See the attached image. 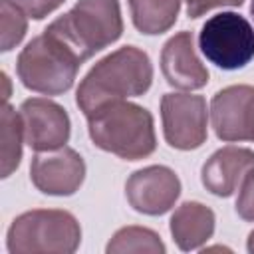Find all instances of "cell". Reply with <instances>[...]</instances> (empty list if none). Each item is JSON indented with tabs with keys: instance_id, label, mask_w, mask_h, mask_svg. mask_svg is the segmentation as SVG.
Returning a JSON list of instances; mask_svg holds the SVG:
<instances>
[{
	"instance_id": "cell-1",
	"label": "cell",
	"mask_w": 254,
	"mask_h": 254,
	"mask_svg": "<svg viewBox=\"0 0 254 254\" xmlns=\"http://www.w3.org/2000/svg\"><path fill=\"white\" fill-rule=\"evenodd\" d=\"M151 81L153 65L149 56L135 46H123L89 69L77 87L75 101L89 115L105 103L143 95L151 87Z\"/></svg>"
},
{
	"instance_id": "cell-2",
	"label": "cell",
	"mask_w": 254,
	"mask_h": 254,
	"mask_svg": "<svg viewBox=\"0 0 254 254\" xmlns=\"http://www.w3.org/2000/svg\"><path fill=\"white\" fill-rule=\"evenodd\" d=\"M89 137L95 147L127 161L149 157L155 147L153 115L129 101H111L87 115Z\"/></svg>"
},
{
	"instance_id": "cell-3",
	"label": "cell",
	"mask_w": 254,
	"mask_h": 254,
	"mask_svg": "<svg viewBox=\"0 0 254 254\" xmlns=\"http://www.w3.org/2000/svg\"><path fill=\"white\" fill-rule=\"evenodd\" d=\"M46 30L83 64L93 54L119 40L123 32L121 8L117 0H79Z\"/></svg>"
},
{
	"instance_id": "cell-4",
	"label": "cell",
	"mask_w": 254,
	"mask_h": 254,
	"mask_svg": "<svg viewBox=\"0 0 254 254\" xmlns=\"http://www.w3.org/2000/svg\"><path fill=\"white\" fill-rule=\"evenodd\" d=\"M81 62L48 30L36 36L18 56L16 71L20 81L38 93L58 95L73 85Z\"/></svg>"
},
{
	"instance_id": "cell-5",
	"label": "cell",
	"mask_w": 254,
	"mask_h": 254,
	"mask_svg": "<svg viewBox=\"0 0 254 254\" xmlns=\"http://www.w3.org/2000/svg\"><path fill=\"white\" fill-rule=\"evenodd\" d=\"M81 242V228L67 210H28L14 218L6 246L12 254H71Z\"/></svg>"
},
{
	"instance_id": "cell-6",
	"label": "cell",
	"mask_w": 254,
	"mask_h": 254,
	"mask_svg": "<svg viewBox=\"0 0 254 254\" xmlns=\"http://www.w3.org/2000/svg\"><path fill=\"white\" fill-rule=\"evenodd\" d=\"M198 46L216 67L240 69L254 58V28L240 14L220 12L202 24Z\"/></svg>"
},
{
	"instance_id": "cell-7",
	"label": "cell",
	"mask_w": 254,
	"mask_h": 254,
	"mask_svg": "<svg viewBox=\"0 0 254 254\" xmlns=\"http://www.w3.org/2000/svg\"><path fill=\"white\" fill-rule=\"evenodd\" d=\"M165 141L179 151L198 149L206 141V101L190 93H165L161 99Z\"/></svg>"
},
{
	"instance_id": "cell-8",
	"label": "cell",
	"mask_w": 254,
	"mask_h": 254,
	"mask_svg": "<svg viewBox=\"0 0 254 254\" xmlns=\"http://www.w3.org/2000/svg\"><path fill=\"white\" fill-rule=\"evenodd\" d=\"M30 179L38 190L52 196L73 194L85 179L81 155L69 147L38 153L30 165Z\"/></svg>"
},
{
	"instance_id": "cell-9",
	"label": "cell",
	"mask_w": 254,
	"mask_h": 254,
	"mask_svg": "<svg viewBox=\"0 0 254 254\" xmlns=\"http://www.w3.org/2000/svg\"><path fill=\"white\" fill-rule=\"evenodd\" d=\"M181 194V181L165 165H151L135 171L125 183L129 204L143 214H165Z\"/></svg>"
},
{
	"instance_id": "cell-10",
	"label": "cell",
	"mask_w": 254,
	"mask_h": 254,
	"mask_svg": "<svg viewBox=\"0 0 254 254\" xmlns=\"http://www.w3.org/2000/svg\"><path fill=\"white\" fill-rule=\"evenodd\" d=\"M210 119L222 141H254V87L230 85L210 101Z\"/></svg>"
},
{
	"instance_id": "cell-11",
	"label": "cell",
	"mask_w": 254,
	"mask_h": 254,
	"mask_svg": "<svg viewBox=\"0 0 254 254\" xmlns=\"http://www.w3.org/2000/svg\"><path fill=\"white\" fill-rule=\"evenodd\" d=\"M24 139L34 151H54L69 139V117L62 105L44 97L26 99L20 105Z\"/></svg>"
},
{
	"instance_id": "cell-12",
	"label": "cell",
	"mask_w": 254,
	"mask_h": 254,
	"mask_svg": "<svg viewBox=\"0 0 254 254\" xmlns=\"http://www.w3.org/2000/svg\"><path fill=\"white\" fill-rule=\"evenodd\" d=\"M161 71L167 83L179 89H200L206 85L208 69L194 52L190 32H179L163 46Z\"/></svg>"
},
{
	"instance_id": "cell-13",
	"label": "cell",
	"mask_w": 254,
	"mask_h": 254,
	"mask_svg": "<svg viewBox=\"0 0 254 254\" xmlns=\"http://www.w3.org/2000/svg\"><path fill=\"white\" fill-rule=\"evenodd\" d=\"M254 165V151L244 147H222L214 151L200 171V181L216 196H230Z\"/></svg>"
},
{
	"instance_id": "cell-14",
	"label": "cell",
	"mask_w": 254,
	"mask_h": 254,
	"mask_svg": "<svg viewBox=\"0 0 254 254\" xmlns=\"http://www.w3.org/2000/svg\"><path fill=\"white\" fill-rule=\"evenodd\" d=\"M214 232V212L200 202H183L171 216V234L185 252L200 248Z\"/></svg>"
},
{
	"instance_id": "cell-15",
	"label": "cell",
	"mask_w": 254,
	"mask_h": 254,
	"mask_svg": "<svg viewBox=\"0 0 254 254\" xmlns=\"http://www.w3.org/2000/svg\"><path fill=\"white\" fill-rule=\"evenodd\" d=\"M129 10L135 28L141 34L155 36L177 22L181 0H129Z\"/></svg>"
},
{
	"instance_id": "cell-16",
	"label": "cell",
	"mask_w": 254,
	"mask_h": 254,
	"mask_svg": "<svg viewBox=\"0 0 254 254\" xmlns=\"http://www.w3.org/2000/svg\"><path fill=\"white\" fill-rule=\"evenodd\" d=\"M2 177H10L22 159V135L24 125L20 113H16L8 103L2 105Z\"/></svg>"
},
{
	"instance_id": "cell-17",
	"label": "cell",
	"mask_w": 254,
	"mask_h": 254,
	"mask_svg": "<svg viewBox=\"0 0 254 254\" xmlns=\"http://www.w3.org/2000/svg\"><path fill=\"white\" fill-rule=\"evenodd\" d=\"M109 254H123V252H149V254H163L165 244L161 242L159 234L143 226H125L113 234L107 244Z\"/></svg>"
},
{
	"instance_id": "cell-18",
	"label": "cell",
	"mask_w": 254,
	"mask_h": 254,
	"mask_svg": "<svg viewBox=\"0 0 254 254\" xmlns=\"http://www.w3.org/2000/svg\"><path fill=\"white\" fill-rule=\"evenodd\" d=\"M26 12L12 0L0 2V30H2V52H10L18 46L26 34Z\"/></svg>"
},
{
	"instance_id": "cell-19",
	"label": "cell",
	"mask_w": 254,
	"mask_h": 254,
	"mask_svg": "<svg viewBox=\"0 0 254 254\" xmlns=\"http://www.w3.org/2000/svg\"><path fill=\"white\" fill-rule=\"evenodd\" d=\"M236 212L240 218L254 222V165L248 169L240 183V192L236 198Z\"/></svg>"
},
{
	"instance_id": "cell-20",
	"label": "cell",
	"mask_w": 254,
	"mask_h": 254,
	"mask_svg": "<svg viewBox=\"0 0 254 254\" xmlns=\"http://www.w3.org/2000/svg\"><path fill=\"white\" fill-rule=\"evenodd\" d=\"M16 6H20L28 16H32L34 20H42L46 18L50 12H54L56 8H60L65 0H12Z\"/></svg>"
},
{
	"instance_id": "cell-21",
	"label": "cell",
	"mask_w": 254,
	"mask_h": 254,
	"mask_svg": "<svg viewBox=\"0 0 254 254\" xmlns=\"http://www.w3.org/2000/svg\"><path fill=\"white\" fill-rule=\"evenodd\" d=\"M244 0H185L189 18H198L204 12L220 6H240Z\"/></svg>"
},
{
	"instance_id": "cell-22",
	"label": "cell",
	"mask_w": 254,
	"mask_h": 254,
	"mask_svg": "<svg viewBox=\"0 0 254 254\" xmlns=\"http://www.w3.org/2000/svg\"><path fill=\"white\" fill-rule=\"evenodd\" d=\"M248 252H252L254 254V230L250 232V236H248Z\"/></svg>"
},
{
	"instance_id": "cell-23",
	"label": "cell",
	"mask_w": 254,
	"mask_h": 254,
	"mask_svg": "<svg viewBox=\"0 0 254 254\" xmlns=\"http://www.w3.org/2000/svg\"><path fill=\"white\" fill-rule=\"evenodd\" d=\"M250 12H252V18H254V0H252V4H250Z\"/></svg>"
}]
</instances>
